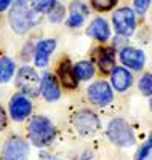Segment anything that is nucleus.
I'll return each mask as SVG.
<instances>
[{
	"instance_id": "nucleus-5",
	"label": "nucleus",
	"mask_w": 152,
	"mask_h": 160,
	"mask_svg": "<svg viewBox=\"0 0 152 160\" xmlns=\"http://www.w3.org/2000/svg\"><path fill=\"white\" fill-rule=\"evenodd\" d=\"M72 125H74L75 131L84 138L93 136L101 127L98 115L88 109H82V111L75 112L72 117Z\"/></svg>"
},
{
	"instance_id": "nucleus-21",
	"label": "nucleus",
	"mask_w": 152,
	"mask_h": 160,
	"mask_svg": "<svg viewBox=\"0 0 152 160\" xmlns=\"http://www.w3.org/2000/svg\"><path fill=\"white\" fill-rule=\"evenodd\" d=\"M138 88L144 96H152V74H146L139 78Z\"/></svg>"
},
{
	"instance_id": "nucleus-24",
	"label": "nucleus",
	"mask_w": 152,
	"mask_h": 160,
	"mask_svg": "<svg viewBox=\"0 0 152 160\" xmlns=\"http://www.w3.org/2000/svg\"><path fill=\"white\" fill-rule=\"evenodd\" d=\"M136 160H152V139L147 141L138 152Z\"/></svg>"
},
{
	"instance_id": "nucleus-11",
	"label": "nucleus",
	"mask_w": 152,
	"mask_h": 160,
	"mask_svg": "<svg viewBox=\"0 0 152 160\" xmlns=\"http://www.w3.org/2000/svg\"><path fill=\"white\" fill-rule=\"evenodd\" d=\"M119 58L123 62V66L133 69V71H141L146 64V55L143 50H138L133 47H125L119 53Z\"/></svg>"
},
{
	"instance_id": "nucleus-9",
	"label": "nucleus",
	"mask_w": 152,
	"mask_h": 160,
	"mask_svg": "<svg viewBox=\"0 0 152 160\" xmlns=\"http://www.w3.org/2000/svg\"><path fill=\"white\" fill-rule=\"evenodd\" d=\"M87 95H88L90 102H93L94 106H99V108H104L114 99V91L110 88V85L106 82H101V80L88 87Z\"/></svg>"
},
{
	"instance_id": "nucleus-26",
	"label": "nucleus",
	"mask_w": 152,
	"mask_h": 160,
	"mask_svg": "<svg viewBox=\"0 0 152 160\" xmlns=\"http://www.w3.org/2000/svg\"><path fill=\"white\" fill-rule=\"evenodd\" d=\"M7 125H8V115H7L5 109L2 108V106H0V131L5 130Z\"/></svg>"
},
{
	"instance_id": "nucleus-28",
	"label": "nucleus",
	"mask_w": 152,
	"mask_h": 160,
	"mask_svg": "<svg viewBox=\"0 0 152 160\" xmlns=\"http://www.w3.org/2000/svg\"><path fill=\"white\" fill-rule=\"evenodd\" d=\"M40 160H61V158L54 157V155H50V154H42V157H40Z\"/></svg>"
},
{
	"instance_id": "nucleus-29",
	"label": "nucleus",
	"mask_w": 152,
	"mask_h": 160,
	"mask_svg": "<svg viewBox=\"0 0 152 160\" xmlns=\"http://www.w3.org/2000/svg\"><path fill=\"white\" fill-rule=\"evenodd\" d=\"M150 109H152V99H150Z\"/></svg>"
},
{
	"instance_id": "nucleus-14",
	"label": "nucleus",
	"mask_w": 152,
	"mask_h": 160,
	"mask_svg": "<svg viewBox=\"0 0 152 160\" xmlns=\"http://www.w3.org/2000/svg\"><path fill=\"white\" fill-rule=\"evenodd\" d=\"M58 77H59V82L64 88H69V90H74L79 83V80L75 78L74 75V71H72V66H71V61L69 59H63L58 66Z\"/></svg>"
},
{
	"instance_id": "nucleus-3",
	"label": "nucleus",
	"mask_w": 152,
	"mask_h": 160,
	"mask_svg": "<svg viewBox=\"0 0 152 160\" xmlns=\"http://www.w3.org/2000/svg\"><path fill=\"white\" fill-rule=\"evenodd\" d=\"M107 136L115 146H120V148H130L134 144V133L130 123L123 118L110 120L107 127Z\"/></svg>"
},
{
	"instance_id": "nucleus-20",
	"label": "nucleus",
	"mask_w": 152,
	"mask_h": 160,
	"mask_svg": "<svg viewBox=\"0 0 152 160\" xmlns=\"http://www.w3.org/2000/svg\"><path fill=\"white\" fill-rule=\"evenodd\" d=\"M27 2H29V5L38 13H48L54 5H56L58 2L56 0H27Z\"/></svg>"
},
{
	"instance_id": "nucleus-16",
	"label": "nucleus",
	"mask_w": 152,
	"mask_h": 160,
	"mask_svg": "<svg viewBox=\"0 0 152 160\" xmlns=\"http://www.w3.org/2000/svg\"><path fill=\"white\" fill-rule=\"evenodd\" d=\"M87 15H88V10L84 3L82 2H72L71 3V15H69L67 24L71 26V28H79V26L84 24Z\"/></svg>"
},
{
	"instance_id": "nucleus-27",
	"label": "nucleus",
	"mask_w": 152,
	"mask_h": 160,
	"mask_svg": "<svg viewBox=\"0 0 152 160\" xmlns=\"http://www.w3.org/2000/svg\"><path fill=\"white\" fill-rule=\"evenodd\" d=\"M11 3H13V0H0V13L8 10L11 7Z\"/></svg>"
},
{
	"instance_id": "nucleus-23",
	"label": "nucleus",
	"mask_w": 152,
	"mask_h": 160,
	"mask_svg": "<svg viewBox=\"0 0 152 160\" xmlns=\"http://www.w3.org/2000/svg\"><path fill=\"white\" fill-rule=\"evenodd\" d=\"M48 16H50V21L51 22H59V21H63V18H64V8H63V5H59V3H56L50 11H48Z\"/></svg>"
},
{
	"instance_id": "nucleus-19",
	"label": "nucleus",
	"mask_w": 152,
	"mask_h": 160,
	"mask_svg": "<svg viewBox=\"0 0 152 160\" xmlns=\"http://www.w3.org/2000/svg\"><path fill=\"white\" fill-rule=\"evenodd\" d=\"M72 71L77 80H90L94 75V64L91 61H80L72 68Z\"/></svg>"
},
{
	"instance_id": "nucleus-6",
	"label": "nucleus",
	"mask_w": 152,
	"mask_h": 160,
	"mask_svg": "<svg viewBox=\"0 0 152 160\" xmlns=\"http://www.w3.org/2000/svg\"><path fill=\"white\" fill-rule=\"evenodd\" d=\"M29 157V144L18 135L10 136L2 149V160H27Z\"/></svg>"
},
{
	"instance_id": "nucleus-18",
	"label": "nucleus",
	"mask_w": 152,
	"mask_h": 160,
	"mask_svg": "<svg viewBox=\"0 0 152 160\" xmlns=\"http://www.w3.org/2000/svg\"><path fill=\"white\" fill-rule=\"evenodd\" d=\"M15 72H16L15 61L8 56L0 58V83H8L15 77Z\"/></svg>"
},
{
	"instance_id": "nucleus-13",
	"label": "nucleus",
	"mask_w": 152,
	"mask_h": 160,
	"mask_svg": "<svg viewBox=\"0 0 152 160\" xmlns=\"http://www.w3.org/2000/svg\"><path fill=\"white\" fill-rule=\"evenodd\" d=\"M110 82H112V87L117 91H127L131 83H133V75L128 69L125 68H114L112 72H110Z\"/></svg>"
},
{
	"instance_id": "nucleus-10",
	"label": "nucleus",
	"mask_w": 152,
	"mask_h": 160,
	"mask_svg": "<svg viewBox=\"0 0 152 160\" xmlns=\"http://www.w3.org/2000/svg\"><path fill=\"white\" fill-rule=\"evenodd\" d=\"M38 95H42L48 102H54L61 98V88L56 77L50 72H45L40 77V87H38Z\"/></svg>"
},
{
	"instance_id": "nucleus-25",
	"label": "nucleus",
	"mask_w": 152,
	"mask_h": 160,
	"mask_svg": "<svg viewBox=\"0 0 152 160\" xmlns=\"http://www.w3.org/2000/svg\"><path fill=\"white\" fill-rule=\"evenodd\" d=\"M149 7H150V0H134V10L139 15H144Z\"/></svg>"
},
{
	"instance_id": "nucleus-15",
	"label": "nucleus",
	"mask_w": 152,
	"mask_h": 160,
	"mask_svg": "<svg viewBox=\"0 0 152 160\" xmlns=\"http://www.w3.org/2000/svg\"><path fill=\"white\" fill-rule=\"evenodd\" d=\"M88 35L99 40V42H106V40H109L110 37V29H109V24L106 19L103 18H96L88 28Z\"/></svg>"
},
{
	"instance_id": "nucleus-7",
	"label": "nucleus",
	"mask_w": 152,
	"mask_h": 160,
	"mask_svg": "<svg viewBox=\"0 0 152 160\" xmlns=\"http://www.w3.org/2000/svg\"><path fill=\"white\" fill-rule=\"evenodd\" d=\"M112 21H114V28H115L119 35L130 37L134 32L136 18H134V11L131 8H128V7L119 8L112 15Z\"/></svg>"
},
{
	"instance_id": "nucleus-2",
	"label": "nucleus",
	"mask_w": 152,
	"mask_h": 160,
	"mask_svg": "<svg viewBox=\"0 0 152 160\" xmlns=\"http://www.w3.org/2000/svg\"><path fill=\"white\" fill-rule=\"evenodd\" d=\"M27 133H29V139L34 146L45 148L56 136V128H54L50 118L43 115H35L31 118L29 127H27Z\"/></svg>"
},
{
	"instance_id": "nucleus-8",
	"label": "nucleus",
	"mask_w": 152,
	"mask_h": 160,
	"mask_svg": "<svg viewBox=\"0 0 152 160\" xmlns=\"http://www.w3.org/2000/svg\"><path fill=\"white\" fill-rule=\"evenodd\" d=\"M8 112L15 122H24L32 114V101L29 99V96L23 95V93H16L10 99Z\"/></svg>"
},
{
	"instance_id": "nucleus-12",
	"label": "nucleus",
	"mask_w": 152,
	"mask_h": 160,
	"mask_svg": "<svg viewBox=\"0 0 152 160\" xmlns=\"http://www.w3.org/2000/svg\"><path fill=\"white\" fill-rule=\"evenodd\" d=\"M56 48V40L53 38H45V40H40V42L35 45L34 50V64L37 68H47L48 61L51 53Z\"/></svg>"
},
{
	"instance_id": "nucleus-4",
	"label": "nucleus",
	"mask_w": 152,
	"mask_h": 160,
	"mask_svg": "<svg viewBox=\"0 0 152 160\" xmlns=\"http://www.w3.org/2000/svg\"><path fill=\"white\" fill-rule=\"evenodd\" d=\"M16 87L21 90L23 95L34 98L38 96V87H40V75L31 66H23L16 72Z\"/></svg>"
},
{
	"instance_id": "nucleus-1",
	"label": "nucleus",
	"mask_w": 152,
	"mask_h": 160,
	"mask_svg": "<svg viewBox=\"0 0 152 160\" xmlns=\"http://www.w3.org/2000/svg\"><path fill=\"white\" fill-rule=\"evenodd\" d=\"M38 13L29 5L27 0H16L10 11V26L16 34H26L38 22Z\"/></svg>"
},
{
	"instance_id": "nucleus-22",
	"label": "nucleus",
	"mask_w": 152,
	"mask_h": 160,
	"mask_svg": "<svg viewBox=\"0 0 152 160\" xmlns=\"http://www.w3.org/2000/svg\"><path fill=\"white\" fill-rule=\"evenodd\" d=\"M117 3V0H91L93 8H96L98 11H109L110 8H114Z\"/></svg>"
},
{
	"instance_id": "nucleus-17",
	"label": "nucleus",
	"mask_w": 152,
	"mask_h": 160,
	"mask_svg": "<svg viewBox=\"0 0 152 160\" xmlns=\"http://www.w3.org/2000/svg\"><path fill=\"white\" fill-rule=\"evenodd\" d=\"M98 64H99V69L104 74L112 72V69L115 68V51H114V48H103L99 51V56H98Z\"/></svg>"
}]
</instances>
